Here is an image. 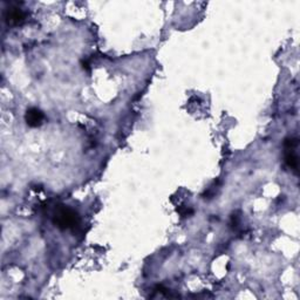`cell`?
Listing matches in <instances>:
<instances>
[{"instance_id": "obj_1", "label": "cell", "mask_w": 300, "mask_h": 300, "mask_svg": "<svg viewBox=\"0 0 300 300\" xmlns=\"http://www.w3.org/2000/svg\"><path fill=\"white\" fill-rule=\"evenodd\" d=\"M53 223L60 230L73 229L80 223V216L66 205H57L53 212Z\"/></svg>"}, {"instance_id": "obj_2", "label": "cell", "mask_w": 300, "mask_h": 300, "mask_svg": "<svg viewBox=\"0 0 300 300\" xmlns=\"http://www.w3.org/2000/svg\"><path fill=\"white\" fill-rule=\"evenodd\" d=\"M298 147L297 139H286L284 142L285 148V163L288 168L298 170V156L295 154V148Z\"/></svg>"}, {"instance_id": "obj_3", "label": "cell", "mask_w": 300, "mask_h": 300, "mask_svg": "<svg viewBox=\"0 0 300 300\" xmlns=\"http://www.w3.org/2000/svg\"><path fill=\"white\" fill-rule=\"evenodd\" d=\"M26 19V13L18 6H11L5 12V20L9 25H21Z\"/></svg>"}, {"instance_id": "obj_4", "label": "cell", "mask_w": 300, "mask_h": 300, "mask_svg": "<svg viewBox=\"0 0 300 300\" xmlns=\"http://www.w3.org/2000/svg\"><path fill=\"white\" fill-rule=\"evenodd\" d=\"M43 120H45V115H43L42 111L38 108H28L26 110V114H25V121L26 124L32 128L40 127L43 124Z\"/></svg>"}, {"instance_id": "obj_5", "label": "cell", "mask_w": 300, "mask_h": 300, "mask_svg": "<svg viewBox=\"0 0 300 300\" xmlns=\"http://www.w3.org/2000/svg\"><path fill=\"white\" fill-rule=\"evenodd\" d=\"M177 211H178L179 214L182 215L183 217H188V216L193 215V212H194V211H193V209L184 207V205H182V207H179L178 209H177Z\"/></svg>"}]
</instances>
